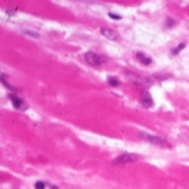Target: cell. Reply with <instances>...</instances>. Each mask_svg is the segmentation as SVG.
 <instances>
[{"label": "cell", "mask_w": 189, "mask_h": 189, "mask_svg": "<svg viewBox=\"0 0 189 189\" xmlns=\"http://www.w3.org/2000/svg\"><path fill=\"white\" fill-rule=\"evenodd\" d=\"M34 188H36V189H45V188H46V185L43 183V182L39 181V182H36V185H34Z\"/></svg>", "instance_id": "cell-11"}, {"label": "cell", "mask_w": 189, "mask_h": 189, "mask_svg": "<svg viewBox=\"0 0 189 189\" xmlns=\"http://www.w3.org/2000/svg\"><path fill=\"white\" fill-rule=\"evenodd\" d=\"M141 159V156L136 155V153H122V155H119L113 163L115 165H126V163H133V162H137V160Z\"/></svg>", "instance_id": "cell-1"}, {"label": "cell", "mask_w": 189, "mask_h": 189, "mask_svg": "<svg viewBox=\"0 0 189 189\" xmlns=\"http://www.w3.org/2000/svg\"><path fill=\"white\" fill-rule=\"evenodd\" d=\"M141 103H142V106H145V108H152V106H153V99H152V96H151L148 92L142 93Z\"/></svg>", "instance_id": "cell-5"}, {"label": "cell", "mask_w": 189, "mask_h": 189, "mask_svg": "<svg viewBox=\"0 0 189 189\" xmlns=\"http://www.w3.org/2000/svg\"><path fill=\"white\" fill-rule=\"evenodd\" d=\"M85 60H86V63H89L90 66H102V65L106 62V59H105L103 56L97 55V53H95V52L85 53Z\"/></svg>", "instance_id": "cell-2"}, {"label": "cell", "mask_w": 189, "mask_h": 189, "mask_svg": "<svg viewBox=\"0 0 189 189\" xmlns=\"http://www.w3.org/2000/svg\"><path fill=\"white\" fill-rule=\"evenodd\" d=\"M10 100H11V103L15 105V108L16 109H22V108H25V103H23V100H20L17 96H15V95H10Z\"/></svg>", "instance_id": "cell-7"}, {"label": "cell", "mask_w": 189, "mask_h": 189, "mask_svg": "<svg viewBox=\"0 0 189 189\" xmlns=\"http://www.w3.org/2000/svg\"><path fill=\"white\" fill-rule=\"evenodd\" d=\"M136 57H137V60H141V63H143L145 66H149V65L152 63V59H151V57H148L146 55H143V53H141V52L136 53Z\"/></svg>", "instance_id": "cell-6"}, {"label": "cell", "mask_w": 189, "mask_h": 189, "mask_svg": "<svg viewBox=\"0 0 189 189\" xmlns=\"http://www.w3.org/2000/svg\"><path fill=\"white\" fill-rule=\"evenodd\" d=\"M185 46H186L185 43H181V45H179L178 47H175L173 50H172V53H173V55H178V53L181 52V50H182V49H183V47H185Z\"/></svg>", "instance_id": "cell-10"}, {"label": "cell", "mask_w": 189, "mask_h": 189, "mask_svg": "<svg viewBox=\"0 0 189 189\" xmlns=\"http://www.w3.org/2000/svg\"><path fill=\"white\" fill-rule=\"evenodd\" d=\"M109 16H110L112 19H115V20H120V16H119V15H113V13H109Z\"/></svg>", "instance_id": "cell-12"}, {"label": "cell", "mask_w": 189, "mask_h": 189, "mask_svg": "<svg viewBox=\"0 0 189 189\" xmlns=\"http://www.w3.org/2000/svg\"><path fill=\"white\" fill-rule=\"evenodd\" d=\"M141 137L145 139V141L151 142V143H153V145H158V146H166V148L171 146V145L168 143V141H165L163 137L155 136V135H149V133H146V132H141Z\"/></svg>", "instance_id": "cell-3"}, {"label": "cell", "mask_w": 189, "mask_h": 189, "mask_svg": "<svg viewBox=\"0 0 189 189\" xmlns=\"http://www.w3.org/2000/svg\"><path fill=\"white\" fill-rule=\"evenodd\" d=\"M100 33L103 34L106 39H109V40H113V42L120 40V36H119L113 29H109V27H102V29H100Z\"/></svg>", "instance_id": "cell-4"}, {"label": "cell", "mask_w": 189, "mask_h": 189, "mask_svg": "<svg viewBox=\"0 0 189 189\" xmlns=\"http://www.w3.org/2000/svg\"><path fill=\"white\" fill-rule=\"evenodd\" d=\"M108 83H109L110 86H113V88L119 86V80H118L116 78H112V76H110V78H108Z\"/></svg>", "instance_id": "cell-9"}, {"label": "cell", "mask_w": 189, "mask_h": 189, "mask_svg": "<svg viewBox=\"0 0 189 189\" xmlns=\"http://www.w3.org/2000/svg\"><path fill=\"white\" fill-rule=\"evenodd\" d=\"M52 189H59V188H56V186H53V188Z\"/></svg>", "instance_id": "cell-13"}, {"label": "cell", "mask_w": 189, "mask_h": 189, "mask_svg": "<svg viewBox=\"0 0 189 189\" xmlns=\"http://www.w3.org/2000/svg\"><path fill=\"white\" fill-rule=\"evenodd\" d=\"M0 82H3V83H4V86H6V88H7V89L16 90L15 88H13V86H11V85H10V83H9L7 80H6V76H4V74H0Z\"/></svg>", "instance_id": "cell-8"}]
</instances>
